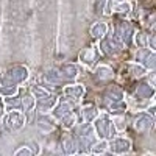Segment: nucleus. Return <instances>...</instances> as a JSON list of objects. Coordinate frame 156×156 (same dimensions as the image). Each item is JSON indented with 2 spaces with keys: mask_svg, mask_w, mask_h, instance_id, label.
Masks as SVG:
<instances>
[]
</instances>
